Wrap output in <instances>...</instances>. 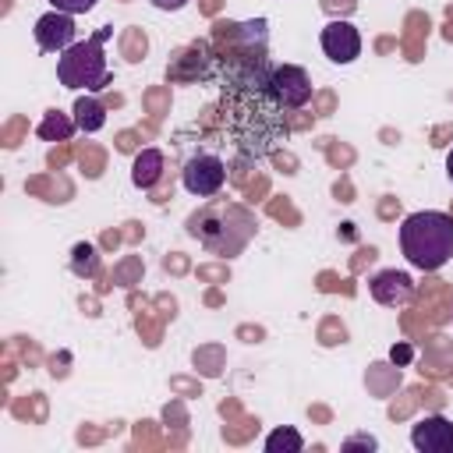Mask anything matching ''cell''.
Listing matches in <instances>:
<instances>
[{
	"label": "cell",
	"instance_id": "6da1fadb",
	"mask_svg": "<svg viewBox=\"0 0 453 453\" xmlns=\"http://www.w3.org/2000/svg\"><path fill=\"white\" fill-rule=\"evenodd\" d=\"M258 223L255 212H248L237 202H209L205 209H198L195 216H188V234L198 237L212 255H241L251 237H255Z\"/></svg>",
	"mask_w": 453,
	"mask_h": 453
},
{
	"label": "cell",
	"instance_id": "7a4b0ae2",
	"mask_svg": "<svg viewBox=\"0 0 453 453\" xmlns=\"http://www.w3.org/2000/svg\"><path fill=\"white\" fill-rule=\"evenodd\" d=\"M400 251L421 273L442 269L453 258V216L435 209L411 212L400 223Z\"/></svg>",
	"mask_w": 453,
	"mask_h": 453
},
{
	"label": "cell",
	"instance_id": "3957f363",
	"mask_svg": "<svg viewBox=\"0 0 453 453\" xmlns=\"http://www.w3.org/2000/svg\"><path fill=\"white\" fill-rule=\"evenodd\" d=\"M113 35V28H96L88 39L67 46L64 53H57V81L64 88H85V92H99L110 85V64L103 53V42Z\"/></svg>",
	"mask_w": 453,
	"mask_h": 453
},
{
	"label": "cell",
	"instance_id": "277c9868",
	"mask_svg": "<svg viewBox=\"0 0 453 453\" xmlns=\"http://www.w3.org/2000/svg\"><path fill=\"white\" fill-rule=\"evenodd\" d=\"M265 92L280 110H301L311 99V78L297 64H276L265 74Z\"/></svg>",
	"mask_w": 453,
	"mask_h": 453
},
{
	"label": "cell",
	"instance_id": "5b68a950",
	"mask_svg": "<svg viewBox=\"0 0 453 453\" xmlns=\"http://www.w3.org/2000/svg\"><path fill=\"white\" fill-rule=\"evenodd\" d=\"M180 184H184V191L195 195V198H212V195H219V188L226 184V166H223V159L212 156V152H195V156L184 163V170H180Z\"/></svg>",
	"mask_w": 453,
	"mask_h": 453
},
{
	"label": "cell",
	"instance_id": "8992f818",
	"mask_svg": "<svg viewBox=\"0 0 453 453\" xmlns=\"http://www.w3.org/2000/svg\"><path fill=\"white\" fill-rule=\"evenodd\" d=\"M322 42V53L333 60V64H354L361 57V32L350 25V21H329L319 35Z\"/></svg>",
	"mask_w": 453,
	"mask_h": 453
},
{
	"label": "cell",
	"instance_id": "52a82bcc",
	"mask_svg": "<svg viewBox=\"0 0 453 453\" xmlns=\"http://www.w3.org/2000/svg\"><path fill=\"white\" fill-rule=\"evenodd\" d=\"M411 442L418 453H453V421L442 414H425L411 425Z\"/></svg>",
	"mask_w": 453,
	"mask_h": 453
},
{
	"label": "cell",
	"instance_id": "ba28073f",
	"mask_svg": "<svg viewBox=\"0 0 453 453\" xmlns=\"http://www.w3.org/2000/svg\"><path fill=\"white\" fill-rule=\"evenodd\" d=\"M35 35V46L46 50V53H64L67 46H74V14H64V11H50L35 21L32 28Z\"/></svg>",
	"mask_w": 453,
	"mask_h": 453
},
{
	"label": "cell",
	"instance_id": "9c48e42d",
	"mask_svg": "<svg viewBox=\"0 0 453 453\" xmlns=\"http://www.w3.org/2000/svg\"><path fill=\"white\" fill-rule=\"evenodd\" d=\"M368 294H372V301H379L386 308H396V304H407L414 297V280L400 269H379L368 280Z\"/></svg>",
	"mask_w": 453,
	"mask_h": 453
},
{
	"label": "cell",
	"instance_id": "30bf717a",
	"mask_svg": "<svg viewBox=\"0 0 453 453\" xmlns=\"http://www.w3.org/2000/svg\"><path fill=\"white\" fill-rule=\"evenodd\" d=\"M163 152L159 149H142L138 156H134V163H131V184L134 188H142V191H149V188H156L159 184V177H163Z\"/></svg>",
	"mask_w": 453,
	"mask_h": 453
},
{
	"label": "cell",
	"instance_id": "8fae6325",
	"mask_svg": "<svg viewBox=\"0 0 453 453\" xmlns=\"http://www.w3.org/2000/svg\"><path fill=\"white\" fill-rule=\"evenodd\" d=\"M74 124H78V131H85V134H96V131H103L106 127V106L96 99V96H78L74 99Z\"/></svg>",
	"mask_w": 453,
	"mask_h": 453
},
{
	"label": "cell",
	"instance_id": "7c38bea8",
	"mask_svg": "<svg viewBox=\"0 0 453 453\" xmlns=\"http://www.w3.org/2000/svg\"><path fill=\"white\" fill-rule=\"evenodd\" d=\"M74 131H78V124H74L67 113H60V110L42 113V120H39V127H35V134H39L42 142H67Z\"/></svg>",
	"mask_w": 453,
	"mask_h": 453
},
{
	"label": "cell",
	"instance_id": "4fadbf2b",
	"mask_svg": "<svg viewBox=\"0 0 453 453\" xmlns=\"http://www.w3.org/2000/svg\"><path fill=\"white\" fill-rule=\"evenodd\" d=\"M262 446H265V453H301V449H304V439H301L297 428L280 425V428H273V432L265 435Z\"/></svg>",
	"mask_w": 453,
	"mask_h": 453
},
{
	"label": "cell",
	"instance_id": "5bb4252c",
	"mask_svg": "<svg viewBox=\"0 0 453 453\" xmlns=\"http://www.w3.org/2000/svg\"><path fill=\"white\" fill-rule=\"evenodd\" d=\"M71 273L74 276H96L99 273V251L88 241H78L71 248Z\"/></svg>",
	"mask_w": 453,
	"mask_h": 453
},
{
	"label": "cell",
	"instance_id": "9a60e30c",
	"mask_svg": "<svg viewBox=\"0 0 453 453\" xmlns=\"http://www.w3.org/2000/svg\"><path fill=\"white\" fill-rule=\"evenodd\" d=\"M53 11H64V14H88L96 7V0H50Z\"/></svg>",
	"mask_w": 453,
	"mask_h": 453
},
{
	"label": "cell",
	"instance_id": "2e32d148",
	"mask_svg": "<svg viewBox=\"0 0 453 453\" xmlns=\"http://www.w3.org/2000/svg\"><path fill=\"white\" fill-rule=\"evenodd\" d=\"M411 357H414V350H411L407 343H396V347L389 350V361H393V365H411Z\"/></svg>",
	"mask_w": 453,
	"mask_h": 453
},
{
	"label": "cell",
	"instance_id": "e0dca14e",
	"mask_svg": "<svg viewBox=\"0 0 453 453\" xmlns=\"http://www.w3.org/2000/svg\"><path fill=\"white\" fill-rule=\"evenodd\" d=\"M357 446H365V449H375L379 442H375V435H350V439L343 442V449H357Z\"/></svg>",
	"mask_w": 453,
	"mask_h": 453
},
{
	"label": "cell",
	"instance_id": "ac0fdd59",
	"mask_svg": "<svg viewBox=\"0 0 453 453\" xmlns=\"http://www.w3.org/2000/svg\"><path fill=\"white\" fill-rule=\"evenodd\" d=\"M152 7H159V11H180V7H188L191 0H149Z\"/></svg>",
	"mask_w": 453,
	"mask_h": 453
},
{
	"label": "cell",
	"instance_id": "d6986e66",
	"mask_svg": "<svg viewBox=\"0 0 453 453\" xmlns=\"http://www.w3.org/2000/svg\"><path fill=\"white\" fill-rule=\"evenodd\" d=\"M446 173H449V180H453V149L446 152Z\"/></svg>",
	"mask_w": 453,
	"mask_h": 453
}]
</instances>
